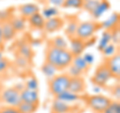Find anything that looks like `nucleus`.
<instances>
[{"label":"nucleus","mask_w":120,"mask_h":113,"mask_svg":"<svg viewBox=\"0 0 120 113\" xmlns=\"http://www.w3.org/2000/svg\"><path fill=\"white\" fill-rule=\"evenodd\" d=\"M74 56L69 49L55 48L52 46H46L44 50V61L50 63L57 71H63L70 66Z\"/></svg>","instance_id":"1"},{"label":"nucleus","mask_w":120,"mask_h":113,"mask_svg":"<svg viewBox=\"0 0 120 113\" xmlns=\"http://www.w3.org/2000/svg\"><path fill=\"white\" fill-rule=\"evenodd\" d=\"M70 82V76L67 72L59 73L54 75L52 78L48 80V89L51 95L56 97L59 94L68 90Z\"/></svg>","instance_id":"2"},{"label":"nucleus","mask_w":120,"mask_h":113,"mask_svg":"<svg viewBox=\"0 0 120 113\" xmlns=\"http://www.w3.org/2000/svg\"><path fill=\"white\" fill-rule=\"evenodd\" d=\"M101 29L100 22L96 20H87V21H79L76 31V36L83 41H86L92 37Z\"/></svg>","instance_id":"3"},{"label":"nucleus","mask_w":120,"mask_h":113,"mask_svg":"<svg viewBox=\"0 0 120 113\" xmlns=\"http://www.w3.org/2000/svg\"><path fill=\"white\" fill-rule=\"evenodd\" d=\"M112 101L111 97H108L106 95H102L100 93L88 95L85 98V102L87 106L91 109L94 113H103L104 110L108 107Z\"/></svg>","instance_id":"4"},{"label":"nucleus","mask_w":120,"mask_h":113,"mask_svg":"<svg viewBox=\"0 0 120 113\" xmlns=\"http://www.w3.org/2000/svg\"><path fill=\"white\" fill-rule=\"evenodd\" d=\"M111 79L112 76L109 69L107 68L105 63L102 62L96 67L90 80H91V83H93L95 87H99L101 89V88H106Z\"/></svg>","instance_id":"5"},{"label":"nucleus","mask_w":120,"mask_h":113,"mask_svg":"<svg viewBox=\"0 0 120 113\" xmlns=\"http://www.w3.org/2000/svg\"><path fill=\"white\" fill-rule=\"evenodd\" d=\"M0 99L4 105H9V106H15L21 102L20 99V91L12 86L6 89H3L1 94H0Z\"/></svg>","instance_id":"6"},{"label":"nucleus","mask_w":120,"mask_h":113,"mask_svg":"<svg viewBox=\"0 0 120 113\" xmlns=\"http://www.w3.org/2000/svg\"><path fill=\"white\" fill-rule=\"evenodd\" d=\"M103 62L107 66V68L109 69L112 79H115V80L119 81V79H120V53H119V51L113 56H111V57L104 58Z\"/></svg>","instance_id":"7"},{"label":"nucleus","mask_w":120,"mask_h":113,"mask_svg":"<svg viewBox=\"0 0 120 113\" xmlns=\"http://www.w3.org/2000/svg\"><path fill=\"white\" fill-rule=\"evenodd\" d=\"M64 26H65L64 18H62L60 16H56V17L45 20L43 30L45 32L51 34V33H55V32H58L60 30H62L64 28Z\"/></svg>","instance_id":"8"},{"label":"nucleus","mask_w":120,"mask_h":113,"mask_svg":"<svg viewBox=\"0 0 120 113\" xmlns=\"http://www.w3.org/2000/svg\"><path fill=\"white\" fill-rule=\"evenodd\" d=\"M86 81L83 76L79 77H70V82H69V87L68 90L70 92H73L77 95H81L86 92Z\"/></svg>","instance_id":"9"},{"label":"nucleus","mask_w":120,"mask_h":113,"mask_svg":"<svg viewBox=\"0 0 120 113\" xmlns=\"http://www.w3.org/2000/svg\"><path fill=\"white\" fill-rule=\"evenodd\" d=\"M68 49L73 56L82 55L84 50L86 49L85 41L77 38L76 36L72 37V38L68 39Z\"/></svg>","instance_id":"10"},{"label":"nucleus","mask_w":120,"mask_h":113,"mask_svg":"<svg viewBox=\"0 0 120 113\" xmlns=\"http://www.w3.org/2000/svg\"><path fill=\"white\" fill-rule=\"evenodd\" d=\"M18 12H19L21 17L27 19L33 14L40 12V8L35 3H24V4L18 6Z\"/></svg>","instance_id":"11"},{"label":"nucleus","mask_w":120,"mask_h":113,"mask_svg":"<svg viewBox=\"0 0 120 113\" xmlns=\"http://www.w3.org/2000/svg\"><path fill=\"white\" fill-rule=\"evenodd\" d=\"M20 99H21V101H23V102H28V103L39 104V102H40L38 91L26 89V88H23L20 91Z\"/></svg>","instance_id":"12"},{"label":"nucleus","mask_w":120,"mask_h":113,"mask_svg":"<svg viewBox=\"0 0 120 113\" xmlns=\"http://www.w3.org/2000/svg\"><path fill=\"white\" fill-rule=\"evenodd\" d=\"M73 106L58 99H53L51 104V113H72Z\"/></svg>","instance_id":"13"},{"label":"nucleus","mask_w":120,"mask_h":113,"mask_svg":"<svg viewBox=\"0 0 120 113\" xmlns=\"http://www.w3.org/2000/svg\"><path fill=\"white\" fill-rule=\"evenodd\" d=\"M0 28H1L2 36L3 39L5 41H10L12 40L15 36H16L17 32L14 30L12 27V25L9 22V20H4V21H0Z\"/></svg>","instance_id":"14"},{"label":"nucleus","mask_w":120,"mask_h":113,"mask_svg":"<svg viewBox=\"0 0 120 113\" xmlns=\"http://www.w3.org/2000/svg\"><path fill=\"white\" fill-rule=\"evenodd\" d=\"M26 22L28 23L30 28H32L34 30H43L45 19L43 18V16L41 15L40 12H37L35 14H33L32 16H30L29 18H27Z\"/></svg>","instance_id":"15"},{"label":"nucleus","mask_w":120,"mask_h":113,"mask_svg":"<svg viewBox=\"0 0 120 113\" xmlns=\"http://www.w3.org/2000/svg\"><path fill=\"white\" fill-rule=\"evenodd\" d=\"M100 24H101V29L107 30V31H111L114 28L118 27L119 26V13L118 12L112 13L107 19L100 22Z\"/></svg>","instance_id":"16"},{"label":"nucleus","mask_w":120,"mask_h":113,"mask_svg":"<svg viewBox=\"0 0 120 113\" xmlns=\"http://www.w3.org/2000/svg\"><path fill=\"white\" fill-rule=\"evenodd\" d=\"M110 2L108 0H100V2L98 3V5L95 7V9L92 11L90 15L93 17L94 20H97L99 19L100 17H102L104 13H106L108 10L110 9Z\"/></svg>","instance_id":"17"},{"label":"nucleus","mask_w":120,"mask_h":113,"mask_svg":"<svg viewBox=\"0 0 120 113\" xmlns=\"http://www.w3.org/2000/svg\"><path fill=\"white\" fill-rule=\"evenodd\" d=\"M78 23H79V21H78L77 18H70L67 23L65 21V26L63 29H64V33H65V35L68 37V39L72 38V37H75V35H76Z\"/></svg>","instance_id":"18"},{"label":"nucleus","mask_w":120,"mask_h":113,"mask_svg":"<svg viewBox=\"0 0 120 113\" xmlns=\"http://www.w3.org/2000/svg\"><path fill=\"white\" fill-rule=\"evenodd\" d=\"M71 65H73L75 68H77L79 71H81V72L83 73V75L88 73L90 70V67H91L86 63V61L83 59V57H82V55L74 56L72 59V62H71Z\"/></svg>","instance_id":"19"},{"label":"nucleus","mask_w":120,"mask_h":113,"mask_svg":"<svg viewBox=\"0 0 120 113\" xmlns=\"http://www.w3.org/2000/svg\"><path fill=\"white\" fill-rule=\"evenodd\" d=\"M54 98L70 104V103H72V102H76V101L80 100L81 99V96L80 95H77V94H75L73 92H70L69 90H67V91L63 92L61 94H59V95L54 97Z\"/></svg>","instance_id":"20"},{"label":"nucleus","mask_w":120,"mask_h":113,"mask_svg":"<svg viewBox=\"0 0 120 113\" xmlns=\"http://www.w3.org/2000/svg\"><path fill=\"white\" fill-rule=\"evenodd\" d=\"M47 45L48 46L55 47V48H62V49H67L68 48V42H67V40L63 36H60V35L50 38L48 40Z\"/></svg>","instance_id":"21"},{"label":"nucleus","mask_w":120,"mask_h":113,"mask_svg":"<svg viewBox=\"0 0 120 113\" xmlns=\"http://www.w3.org/2000/svg\"><path fill=\"white\" fill-rule=\"evenodd\" d=\"M9 22L16 32H22L26 28V19L21 16H12L9 19Z\"/></svg>","instance_id":"22"},{"label":"nucleus","mask_w":120,"mask_h":113,"mask_svg":"<svg viewBox=\"0 0 120 113\" xmlns=\"http://www.w3.org/2000/svg\"><path fill=\"white\" fill-rule=\"evenodd\" d=\"M17 109L19 113H35L38 110L39 104H35V103H28V102H21L17 105Z\"/></svg>","instance_id":"23"},{"label":"nucleus","mask_w":120,"mask_h":113,"mask_svg":"<svg viewBox=\"0 0 120 113\" xmlns=\"http://www.w3.org/2000/svg\"><path fill=\"white\" fill-rule=\"evenodd\" d=\"M109 43H111V32L107 31V30H103V32L101 33L100 39L98 41V47H97L98 51L101 52Z\"/></svg>","instance_id":"24"},{"label":"nucleus","mask_w":120,"mask_h":113,"mask_svg":"<svg viewBox=\"0 0 120 113\" xmlns=\"http://www.w3.org/2000/svg\"><path fill=\"white\" fill-rule=\"evenodd\" d=\"M41 15L43 16V18L45 20L47 19H50V18H53L56 16H59V10L58 8L53 6H47V7H44V8L41 10Z\"/></svg>","instance_id":"25"},{"label":"nucleus","mask_w":120,"mask_h":113,"mask_svg":"<svg viewBox=\"0 0 120 113\" xmlns=\"http://www.w3.org/2000/svg\"><path fill=\"white\" fill-rule=\"evenodd\" d=\"M41 71H42V73L46 76L48 79H50L54 76V75L57 74V69L55 68L54 66H52L50 63H48L46 61H44V63L42 64V66H41Z\"/></svg>","instance_id":"26"},{"label":"nucleus","mask_w":120,"mask_h":113,"mask_svg":"<svg viewBox=\"0 0 120 113\" xmlns=\"http://www.w3.org/2000/svg\"><path fill=\"white\" fill-rule=\"evenodd\" d=\"M19 55H20V57L24 58L28 61L29 59H31L33 57L34 52H33L32 48L28 44H23L19 47Z\"/></svg>","instance_id":"27"},{"label":"nucleus","mask_w":120,"mask_h":113,"mask_svg":"<svg viewBox=\"0 0 120 113\" xmlns=\"http://www.w3.org/2000/svg\"><path fill=\"white\" fill-rule=\"evenodd\" d=\"M118 51H119L118 50V46L111 42V43L108 44L102 51H101V54L103 55L104 58H108V57H111V56H113L114 54H116Z\"/></svg>","instance_id":"28"},{"label":"nucleus","mask_w":120,"mask_h":113,"mask_svg":"<svg viewBox=\"0 0 120 113\" xmlns=\"http://www.w3.org/2000/svg\"><path fill=\"white\" fill-rule=\"evenodd\" d=\"M84 0H64L62 7L63 8H73V9H82Z\"/></svg>","instance_id":"29"},{"label":"nucleus","mask_w":120,"mask_h":113,"mask_svg":"<svg viewBox=\"0 0 120 113\" xmlns=\"http://www.w3.org/2000/svg\"><path fill=\"white\" fill-rule=\"evenodd\" d=\"M24 88L38 91V81H37V78L34 76L29 77L27 80L24 82Z\"/></svg>","instance_id":"30"},{"label":"nucleus","mask_w":120,"mask_h":113,"mask_svg":"<svg viewBox=\"0 0 120 113\" xmlns=\"http://www.w3.org/2000/svg\"><path fill=\"white\" fill-rule=\"evenodd\" d=\"M103 113H120V102L118 100H113L108 105Z\"/></svg>","instance_id":"31"},{"label":"nucleus","mask_w":120,"mask_h":113,"mask_svg":"<svg viewBox=\"0 0 120 113\" xmlns=\"http://www.w3.org/2000/svg\"><path fill=\"white\" fill-rule=\"evenodd\" d=\"M110 91V95L111 97H113V100H118L119 101V98H120V85H119V81L115 82L110 87L109 89Z\"/></svg>","instance_id":"32"},{"label":"nucleus","mask_w":120,"mask_h":113,"mask_svg":"<svg viewBox=\"0 0 120 113\" xmlns=\"http://www.w3.org/2000/svg\"><path fill=\"white\" fill-rule=\"evenodd\" d=\"M68 71H67V74L69 75L70 77H79V76H83V73L81 72V71H79L77 68H75V67L73 65H71L68 67Z\"/></svg>","instance_id":"33"},{"label":"nucleus","mask_w":120,"mask_h":113,"mask_svg":"<svg viewBox=\"0 0 120 113\" xmlns=\"http://www.w3.org/2000/svg\"><path fill=\"white\" fill-rule=\"evenodd\" d=\"M10 64H11V62L8 58L4 57V56H3L2 58H0V73L4 72V71H6L8 69Z\"/></svg>","instance_id":"34"},{"label":"nucleus","mask_w":120,"mask_h":113,"mask_svg":"<svg viewBox=\"0 0 120 113\" xmlns=\"http://www.w3.org/2000/svg\"><path fill=\"white\" fill-rule=\"evenodd\" d=\"M0 113H19L17 107L9 106V105H1L0 106Z\"/></svg>","instance_id":"35"},{"label":"nucleus","mask_w":120,"mask_h":113,"mask_svg":"<svg viewBox=\"0 0 120 113\" xmlns=\"http://www.w3.org/2000/svg\"><path fill=\"white\" fill-rule=\"evenodd\" d=\"M82 57H83V59L86 61V63L90 66H91L93 64V62H94V56H93V54H91V53H84L82 55Z\"/></svg>","instance_id":"36"},{"label":"nucleus","mask_w":120,"mask_h":113,"mask_svg":"<svg viewBox=\"0 0 120 113\" xmlns=\"http://www.w3.org/2000/svg\"><path fill=\"white\" fill-rule=\"evenodd\" d=\"M48 3L50 4V6H53V7H62L63 3H64V0H48Z\"/></svg>","instance_id":"37"},{"label":"nucleus","mask_w":120,"mask_h":113,"mask_svg":"<svg viewBox=\"0 0 120 113\" xmlns=\"http://www.w3.org/2000/svg\"><path fill=\"white\" fill-rule=\"evenodd\" d=\"M3 44H4V39H3L1 28H0V48H3Z\"/></svg>","instance_id":"38"},{"label":"nucleus","mask_w":120,"mask_h":113,"mask_svg":"<svg viewBox=\"0 0 120 113\" xmlns=\"http://www.w3.org/2000/svg\"><path fill=\"white\" fill-rule=\"evenodd\" d=\"M3 57V48H0V58Z\"/></svg>","instance_id":"39"}]
</instances>
